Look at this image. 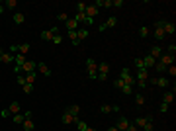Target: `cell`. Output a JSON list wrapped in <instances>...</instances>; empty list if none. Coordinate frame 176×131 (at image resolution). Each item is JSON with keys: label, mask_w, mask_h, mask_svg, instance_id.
<instances>
[{"label": "cell", "mask_w": 176, "mask_h": 131, "mask_svg": "<svg viewBox=\"0 0 176 131\" xmlns=\"http://www.w3.org/2000/svg\"><path fill=\"white\" fill-rule=\"evenodd\" d=\"M120 80H123L125 84H129V86H133V84H137V80H135V76L129 72V69H121V72H120Z\"/></svg>", "instance_id": "cell-1"}, {"label": "cell", "mask_w": 176, "mask_h": 131, "mask_svg": "<svg viewBox=\"0 0 176 131\" xmlns=\"http://www.w3.org/2000/svg\"><path fill=\"white\" fill-rule=\"evenodd\" d=\"M86 69H88V76L94 80L96 75H98V65L94 63V59H86Z\"/></svg>", "instance_id": "cell-2"}, {"label": "cell", "mask_w": 176, "mask_h": 131, "mask_svg": "<svg viewBox=\"0 0 176 131\" xmlns=\"http://www.w3.org/2000/svg\"><path fill=\"white\" fill-rule=\"evenodd\" d=\"M163 24H164V20L155 22V37H157V39H164V37H166V35H164V27H163Z\"/></svg>", "instance_id": "cell-3"}, {"label": "cell", "mask_w": 176, "mask_h": 131, "mask_svg": "<svg viewBox=\"0 0 176 131\" xmlns=\"http://www.w3.org/2000/svg\"><path fill=\"white\" fill-rule=\"evenodd\" d=\"M27 118H32V112H20L16 115H12V121L16 123V125H20V123H24Z\"/></svg>", "instance_id": "cell-4"}, {"label": "cell", "mask_w": 176, "mask_h": 131, "mask_svg": "<svg viewBox=\"0 0 176 131\" xmlns=\"http://www.w3.org/2000/svg\"><path fill=\"white\" fill-rule=\"evenodd\" d=\"M147 82L155 84V86H159V88H166V86H168V78H164V76H155V78H149Z\"/></svg>", "instance_id": "cell-5"}, {"label": "cell", "mask_w": 176, "mask_h": 131, "mask_svg": "<svg viewBox=\"0 0 176 131\" xmlns=\"http://www.w3.org/2000/svg\"><path fill=\"white\" fill-rule=\"evenodd\" d=\"M76 121H78V115H72L69 110L63 112V123L65 125H72V123H76Z\"/></svg>", "instance_id": "cell-6"}, {"label": "cell", "mask_w": 176, "mask_h": 131, "mask_svg": "<svg viewBox=\"0 0 176 131\" xmlns=\"http://www.w3.org/2000/svg\"><path fill=\"white\" fill-rule=\"evenodd\" d=\"M159 63L164 65V67H170V65H174V55H170V53H163V55L159 57Z\"/></svg>", "instance_id": "cell-7"}, {"label": "cell", "mask_w": 176, "mask_h": 131, "mask_svg": "<svg viewBox=\"0 0 176 131\" xmlns=\"http://www.w3.org/2000/svg\"><path fill=\"white\" fill-rule=\"evenodd\" d=\"M55 35H59V27H57V26H55V27H51V30H45V32H41V35H39V37L47 41V39H53Z\"/></svg>", "instance_id": "cell-8"}, {"label": "cell", "mask_w": 176, "mask_h": 131, "mask_svg": "<svg viewBox=\"0 0 176 131\" xmlns=\"http://www.w3.org/2000/svg\"><path fill=\"white\" fill-rule=\"evenodd\" d=\"M115 24H117V18H115V16H110V20H106L104 24H102V26L98 27V30H100V32H106L108 27H114Z\"/></svg>", "instance_id": "cell-9"}, {"label": "cell", "mask_w": 176, "mask_h": 131, "mask_svg": "<svg viewBox=\"0 0 176 131\" xmlns=\"http://www.w3.org/2000/svg\"><path fill=\"white\" fill-rule=\"evenodd\" d=\"M115 127L120 129V131H127V127H129V119L125 118V115H121V118L117 119V123H115Z\"/></svg>", "instance_id": "cell-10"}, {"label": "cell", "mask_w": 176, "mask_h": 131, "mask_svg": "<svg viewBox=\"0 0 176 131\" xmlns=\"http://www.w3.org/2000/svg\"><path fill=\"white\" fill-rule=\"evenodd\" d=\"M35 69H37V63H35V61H26L24 67H22V72H26V75H27V72H33Z\"/></svg>", "instance_id": "cell-11"}, {"label": "cell", "mask_w": 176, "mask_h": 131, "mask_svg": "<svg viewBox=\"0 0 176 131\" xmlns=\"http://www.w3.org/2000/svg\"><path fill=\"white\" fill-rule=\"evenodd\" d=\"M151 119H153V115H147V118H137L133 123H135L139 129H145V127H147V123H149Z\"/></svg>", "instance_id": "cell-12"}, {"label": "cell", "mask_w": 176, "mask_h": 131, "mask_svg": "<svg viewBox=\"0 0 176 131\" xmlns=\"http://www.w3.org/2000/svg\"><path fill=\"white\" fill-rule=\"evenodd\" d=\"M84 14H86V18H96V16H98V8H96L94 4H86Z\"/></svg>", "instance_id": "cell-13"}, {"label": "cell", "mask_w": 176, "mask_h": 131, "mask_svg": "<svg viewBox=\"0 0 176 131\" xmlns=\"http://www.w3.org/2000/svg\"><path fill=\"white\" fill-rule=\"evenodd\" d=\"M163 27H164V35H172V33L176 32V26H174V22H166V20H164Z\"/></svg>", "instance_id": "cell-14"}, {"label": "cell", "mask_w": 176, "mask_h": 131, "mask_svg": "<svg viewBox=\"0 0 176 131\" xmlns=\"http://www.w3.org/2000/svg\"><path fill=\"white\" fill-rule=\"evenodd\" d=\"M35 70L41 72V75H45V76H51V75H53V72H51V69L47 67L45 63H37V69H35Z\"/></svg>", "instance_id": "cell-15"}, {"label": "cell", "mask_w": 176, "mask_h": 131, "mask_svg": "<svg viewBox=\"0 0 176 131\" xmlns=\"http://www.w3.org/2000/svg\"><path fill=\"white\" fill-rule=\"evenodd\" d=\"M6 110H8V114H10V115H16V114H20V112H22V106L18 104V102H12V104H10L8 108H6Z\"/></svg>", "instance_id": "cell-16"}, {"label": "cell", "mask_w": 176, "mask_h": 131, "mask_svg": "<svg viewBox=\"0 0 176 131\" xmlns=\"http://www.w3.org/2000/svg\"><path fill=\"white\" fill-rule=\"evenodd\" d=\"M149 78H151V76H149V70H147V69H139V70H137L135 80H145V82H147Z\"/></svg>", "instance_id": "cell-17"}, {"label": "cell", "mask_w": 176, "mask_h": 131, "mask_svg": "<svg viewBox=\"0 0 176 131\" xmlns=\"http://www.w3.org/2000/svg\"><path fill=\"white\" fill-rule=\"evenodd\" d=\"M141 59H143V65H145V69H147V70L153 69V67H155V63H157L151 55H145V57H141Z\"/></svg>", "instance_id": "cell-18"}, {"label": "cell", "mask_w": 176, "mask_h": 131, "mask_svg": "<svg viewBox=\"0 0 176 131\" xmlns=\"http://www.w3.org/2000/svg\"><path fill=\"white\" fill-rule=\"evenodd\" d=\"M65 24H67V32H76V27H78V22L75 18H69Z\"/></svg>", "instance_id": "cell-19"}, {"label": "cell", "mask_w": 176, "mask_h": 131, "mask_svg": "<svg viewBox=\"0 0 176 131\" xmlns=\"http://www.w3.org/2000/svg\"><path fill=\"white\" fill-rule=\"evenodd\" d=\"M100 112H102V114H110V112H120V108H117V106H110V104H102V106H100Z\"/></svg>", "instance_id": "cell-20"}, {"label": "cell", "mask_w": 176, "mask_h": 131, "mask_svg": "<svg viewBox=\"0 0 176 131\" xmlns=\"http://www.w3.org/2000/svg\"><path fill=\"white\" fill-rule=\"evenodd\" d=\"M149 55H151V57H153V59H155V61H157V59H159V57H160V55H163V47H159V45H155V47H151V53H149Z\"/></svg>", "instance_id": "cell-21"}, {"label": "cell", "mask_w": 176, "mask_h": 131, "mask_svg": "<svg viewBox=\"0 0 176 131\" xmlns=\"http://www.w3.org/2000/svg\"><path fill=\"white\" fill-rule=\"evenodd\" d=\"M108 72H110V65H108V63H100V65H98V75L108 76Z\"/></svg>", "instance_id": "cell-22"}, {"label": "cell", "mask_w": 176, "mask_h": 131, "mask_svg": "<svg viewBox=\"0 0 176 131\" xmlns=\"http://www.w3.org/2000/svg\"><path fill=\"white\" fill-rule=\"evenodd\" d=\"M172 100H174V92H172V90H170V92H164V96H163V104L170 106V104H172Z\"/></svg>", "instance_id": "cell-23"}, {"label": "cell", "mask_w": 176, "mask_h": 131, "mask_svg": "<svg viewBox=\"0 0 176 131\" xmlns=\"http://www.w3.org/2000/svg\"><path fill=\"white\" fill-rule=\"evenodd\" d=\"M0 63H6V65L14 63V55L12 53H2V55H0Z\"/></svg>", "instance_id": "cell-24"}, {"label": "cell", "mask_w": 176, "mask_h": 131, "mask_svg": "<svg viewBox=\"0 0 176 131\" xmlns=\"http://www.w3.org/2000/svg\"><path fill=\"white\" fill-rule=\"evenodd\" d=\"M24 76H26V82H27V84H33V82H35V78H37V70L27 72V75H24Z\"/></svg>", "instance_id": "cell-25"}, {"label": "cell", "mask_w": 176, "mask_h": 131, "mask_svg": "<svg viewBox=\"0 0 176 131\" xmlns=\"http://www.w3.org/2000/svg\"><path fill=\"white\" fill-rule=\"evenodd\" d=\"M29 49H32V45H29V43H20V45H18V53H20V55H26Z\"/></svg>", "instance_id": "cell-26"}, {"label": "cell", "mask_w": 176, "mask_h": 131, "mask_svg": "<svg viewBox=\"0 0 176 131\" xmlns=\"http://www.w3.org/2000/svg\"><path fill=\"white\" fill-rule=\"evenodd\" d=\"M14 22H16L18 26H20V24H24V22H26V14H22V12H16V14H14Z\"/></svg>", "instance_id": "cell-27"}, {"label": "cell", "mask_w": 176, "mask_h": 131, "mask_svg": "<svg viewBox=\"0 0 176 131\" xmlns=\"http://www.w3.org/2000/svg\"><path fill=\"white\" fill-rule=\"evenodd\" d=\"M22 125H24V129H26V131H33V127H35V123L32 121V118H27V119H26L24 123H22Z\"/></svg>", "instance_id": "cell-28"}, {"label": "cell", "mask_w": 176, "mask_h": 131, "mask_svg": "<svg viewBox=\"0 0 176 131\" xmlns=\"http://www.w3.org/2000/svg\"><path fill=\"white\" fill-rule=\"evenodd\" d=\"M14 61H16V65H18V67H24V63H26L27 59H26V55H20V53H18L16 57H14Z\"/></svg>", "instance_id": "cell-29"}, {"label": "cell", "mask_w": 176, "mask_h": 131, "mask_svg": "<svg viewBox=\"0 0 176 131\" xmlns=\"http://www.w3.org/2000/svg\"><path fill=\"white\" fill-rule=\"evenodd\" d=\"M16 6H18L16 0H6V2H4V10L6 8H8V10H16Z\"/></svg>", "instance_id": "cell-30"}, {"label": "cell", "mask_w": 176, "mask_h": 131, "mask_svg": "<svg viewBox=\"0 0 176 131\" xmlns=\"http://www.w3.org/2000/svg\"><path fill=\"white\" fill-rule=\"evenodd\" d=\"M76 37H78V41L86 39V37H88V30H86V27H82V30H78V32H76Z\"/></svg>", "instance_id": "cell-31"}, {"label": "cell", "mask_w": 176, "mask_h": 131, "mask_svg": "<svg viewBox=\"0 0 176 131\" xmlns=\"http://www.w3.org/2000/svg\"><path fill=\"white\" fill-rule=\"evenodd\" d=\"M69 37H71V41H72V45H75V47L80 45V41H78V37H76V32H69Z\"/></svg>", "instance_id": "cell-32"}, {"label": "cell", "mask_w": 176, "mask_h": 131, "mask_svg": "<svg viewBox=\"0 0 176 131\" xmlns=\"http://www.w3.org/2000/svg\"><path fill=\"white\" fill-rule=\"evenodd\" d=\"M120 90H121L123 94H125V96H129V94H133V86H129V84H123Z\"/></svg>", "instance_id": "cell-33"}, {"label": "cell", "mask_w": 176, "mask_h": 131, "mask_svg": "<svg viewBox=\"0 0 176 131\" xmlns=\"http://www.w3.org/2000/svg\"><path fill=\"white\" fill-rule=\"evenodd\" d=\"M67 110H69V112H71L72 115H78V114H80V106L72 104V106H69V108H67Z\"/></svg>", "instance_id": "cell-34"}, {"label": "cell", "mask_w": 176, "mask_h": 131, "mask_svg": "<svg viewBox=\"0 0 176 131\" xmlns=\"http://www.w3.org/2000/svg\"><path fill=\"white\" fill-rule=\"evenodd\" d=\"M133 65H135V69H137V70H139V69H145V65H143V59H141V57L133 59Z\"/></svg>", "instance_id": "cell-35"}, {"label": "cell", "mask_w": 176, "mask_h": 131, "mask_svg": "<svg viewBox=\"0 0 176 131\" xmlns=\"http://www.w3.org/2000/svg\"><path fill=\"white\" fill-rule=\"evenodd\" d=\"M135 104L137 106H143L145 104V96H143V94H137V96H135Z\"/></svg>", "instance_id": "cell-36"}, {"label": "cell", "mask_w": 176, "mask_h": 131, "mask_svg": "<svg viewBox=\"0 0 176 131\" xmlns=\"http://www.w3.org/2000/svg\"><path fill=\"white\" fill-rule=\"evenodd\" d=\"M75 20L78 22V24H80V22H82V24H84V20H86V14H82V12H76V16H75Z\"/></svg>", "instance_id": "cell-37"}, {"label": "cell", "mask_w": 176, "mask_h": 131, "mask_svg": "<svg viewBox=\"0 0 176 131\" xmlns=\"http://www.w3.org/2000/svg\"><path fill=\"white\" fill-rule=\"evenodd\" d=\"M22 88H24L26 94H32V92H33V84H27V82H26L24 86H22Z\"/></svg>", "instance_id": "cell-38"}, {"label": "cell", "mask_w": 176, "mask_h": 131, "mask_svg": "<svg viewBox=\"0 0 176 131\" xmlns=\"http://www.w3.org/2000/svg\"><path fill=\"white\" fill-rule=\"evenodd\" d=\"M76 127H78V131H84V129H86L88 125H86V121H82V119H78V121H76Z\"/></svg>", "instance_id": "cell-39"}, {"label": "cell", "mask_w": 176, "mask_h": 131, "mask_svg": "<svg viewBox=\"0 0 176 131\" xmlns=\"http://www.w3.org/2000/svg\"><path fill=\"white\" fill-rule=\"evenodd\" d=\"M153 69H157V72H164V70H166V67H164V65H160L159 61L155 63V67H153Z\"/></svg>", "instance_id": "cell-40"}, {"label": "cell", "mask_w": 176, "mask_h": 131, "mask_svg": "<svg viewBox=\"0 0 176 131\" xmlns=\"http://www.w3.org/2000/svg\"><path fill=\"white\" fill-rule=\"evenodd\" d=\"M166 70H168V75H170L172 78L176 76V67H174V65H170V67H166Z\"/></svg>", "instance_id": "cell-41"}, {"label": "cell", "mask_w": 176, "mask_h": 131, "mask_svg": "<svg viewBox=\"0 0 176 131\" xmlns=\"http://www.w3.org/2000/svg\"><path fill=\"white\" fill-rule=\"evenodd\" d=\"M123 6V0H112V8H121Z\"/></svg>", "instance_id": "cell-42"}, {"label": "cell", "mask_w": 176, "mask_h": 131, "mask_svg": "<svg viewBox=\"0 0 176 131\" xmlns=\"http://www.w3.org/2000/svg\"><path fill=\"white\" fill-rule=\"evenodd\" d=\"M139 35H141V37H147V35H149V27H141V30H139Z\"/></svg>", "instance_id": "cell-43"}, {"label": "cell", "mask_w": 176, "mask_h": 131, "mask_svg": "<svg viewBox=\"0 0 176 131\" xmlns=\"http://www.w3.org/2000/svg\"><path fill=\"white\" fill-rule=\"evenodd\" d=\"M57 20H59V22H67V20H69V14L61 12V14H59V16H57Z\"/></svg>", "instance_id": "cell-44"}, {"label": "cell", "mask_w": 176, "mask_h": 131, "mask_svg": "<svg viewBox=\"0 0 176 131\" xmlns=\"http://www.w3.org/2000/svg\"><path fill=\"white\" fill-rule=\"evenodd\" d=\"M123 84H125L123 80H120V78H115V80H114V88H117V90H120V88H121Z\"/></svg>", "instance_id": "cell-45"}, {"label": "cell", "mask_w": 176, "mask_h": 131, "mask_svg": "<svg viewBox=\"0 0 176 131\" xmlns=\"http://www.w3.org/2000/svg\"><path fill=\"white\" fill-rule=\"evenodd\" d=\"M84 10H86V4H84V2H78V4H76V12H82V14H84Z\"/></svg>", "instance_id": "cell-46"}, {"label": "cell", "mask_w": 176, "mask_h": 131, "mask_svg": "<svg viewBox=\"0 0 176 131\" xmlns=\"http://www.w3.org/2000/svg\"><path fill=\"white\" fill-rule=\"evenodd\" d=\"M18 84H22V86L26 84V76H24V72H22V75H18Z\"/></svg>", "instance_id": "cell-47"}, {"label": "cell", "mask_w": 176, "mask_h": 131, "mask_svg": "<svg viewBox=\"0 0 176 131\" xmlns=\"http://www.w3.org/2000/svg\"><path fill=\"white\" fill-rule=\"evenodd\" d=\"M51 41H53V43H55V45H59V43H61V41H63V37H61V33H59V35H55V37H53V39H51Z\"/></svg>", "instance_id": "cell-48"}, {"label": "cell", "mask_w": 176, "mask_h": 131, "mask_svg": "<svg viewBox=\"0 0 176 131\" xmlns=\"http://www.w3.org/2000/svg\"><path fill=\"white\" fill-rule=\"evenodd\" d=\"M137 86H139V88H147V86H149V82H145V80H137Z\"/></svg>", "instance_id": "cell-49"}, {"label": "cell", "mask_w": 176, "mask_h": 131, "mask_svg": "<svg viewBox=\"0 0 176 131\" xmlns=\"http://www.w3.org/2000/svg\"><path fill=\"white\" fill-rule=\"evenodd\" d=\"M102 6L104 8H112V0H102Z\"/></svg>", "instance_id": "cell-50"}, {"label": "cell", "mask_w": 176, "mask_h": 131, "mask_svg": "<svg viewBox=\"0 0 176 131\" xmlns=\"http://www.w3.org/2000/svg\"><path fill=\"white\" fill-rule=\"evenodd\" d=\"M127 131H139V127L135 125V123H129V127H127Z\"/></svg>", "instance_id": "cell-51"}, {"label": "cell", "mask_w": 176, "mask_h": 131, "mask_svg": "<svg viewBox=\"0 0 176 131\" xmlns=\"http://www.w3.org/2000/svg\"><path fill=\"white\" fill-rule=\"evenodd\" d=\"M168 51H170V55H174V51H176V45H174V43H170V45H168Z\"/></svg>", "instance_id": "cell-52"}, {"label": "cell", "mask_w": 176, "mask_h": 131, "mask_svg": "<svg viewBox=\"0 0 176 131\" xmlns=\"http://www.w3.org/2000/svg\"><path fill=\"white\" fill-rule=\"evenodd\" d=\"M84 24H86V26H92V24H94V18H86Z\"/></svg>", "instance_id": "cell-53"}, {"label": "cell", "mask_w": 176, "mask_h": 131, "mask_svg": "<svg viewBox=\"0 0 176 131\" xmlns=\"http://www.w3.org/2000/svg\"><path fill=\"white\" fill-rule=\"evenodd\" d=\"M160 112L166 114V112H168V106H166V104H160Z\"/></svg>", "instance_id": "cell-54"}, {"label": "cell", "mask_w": 176, "mask_h": 131, "mask_svg": "<svg viewBox=\"0 0 176 131\" xmlns=\"http://www.w3.org/2000/svg\"><path fill=\"white\" fill-rule=\"evenodd\" d=\"M8 115H10L8 110H2V112H0V118H8Z\"/></svg>", "instance_id": "cell-55"}, {"label": "cell", "mask_w": 176, "mask_h": 131, "mask_svg": "<svg viewBox=\"0 0 176 131\" xmlns=\"http://www.w3.org/2000/svg\"><path fill=\"white\" fill-rule=\"evenodd\" d=\"M10 51L12 53H18V45H10Z\"/></svg>", "instance_id": "cell-56"}, {"label": "cell", "mask_w": 176, "mask_h": 131, "mask_svg": "<svg viewBox=\"0 0 176 131\" xmlns=\"http://www.w3.org/2000/svg\"><path fill=\"white\" fill-rule=\"evenodd\" d=\"M108 131H120V129H117V127H115V125H114V127H110V129H108Z\"/></svg>", "instance_id": "cell-57"}, {"label": "cell", "mask_w": 176, "mask_h": 131, "mask_svg": "<svg viewBox=\"0 0 176 131\" xmlns=\"http://www.w3.org/2000/svg\"><path fill=\"white\" fill-rule=\"evenodd\" d=\"M84 131H94V129H92V127H86V129H84Z\"/></svg>", "instance_id": "cell-58"}]
</instances>
